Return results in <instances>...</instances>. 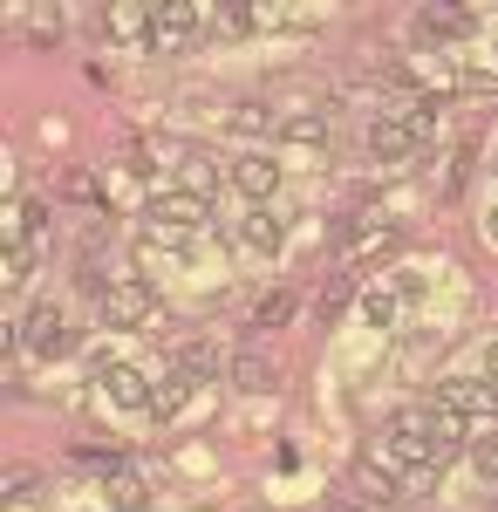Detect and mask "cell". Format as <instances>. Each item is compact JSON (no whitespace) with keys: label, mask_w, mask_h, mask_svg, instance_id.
I'll list each match as a JSON object with an SVG mask.
<instances>
[{"label":"cell","mask_w":498,"mask_h":512,"mask_svg":"<svg viewBox=\"0 0 498 512\" xmlns=\"http://www.w3.org/2000/svg\"><path fill=\"white\" fill-rule=\"evenodd\" d=\"M376 458H383V472L396 478V485H417V492L437 478V451H430V437L417 431V417H410V410L389 424V437H383V451H376Z\"/></svg>","instance_id":"6da1fadb"},{"label":"cell","mask_w":498,"mask_h":512,"mask_svg":"<svg viewBox=\"0 0 498 512\" xmlns=\"http://www.w3.org/2000/svg\"><path fill=\"white\" fill-rule=\"evenodd\" d=\"M144 226L164 233V239H185V233L205 226V198L198 192H157L151 205H144Z\"/></svg>","instance_id":"7a4b0ae2"},{"label":"cell","mask_w":498,"mask_h":512,"mask_svg":"<svg viewBox=\"0 0 498 512\" xmlns=\"http://www.w3.org/2000/svg\"><path fill=\"white\" fill-rule=\"evenodd\" d=\"M103 321H116V328H144V321H157V294L144 287V280H116V287H103Z\"/></svg>","instance_id":"3957f363"},{"label":"cell","mask_w":498,"mask_h":512,"mask_svg":"<svg viewBox=\"0 0 498 512\" xmlns=\"http://www.w3.org/2000/svg\"><path fill=\"white\" fill-rule=\"evenodd\" d=\"M171 376H178V383H212V376H219V349H212V342H178V349H171Z\"/></svg>","instance_id":"277c9868"},{"label":"cell","mask_w":498,"mask_h":512,"mask_svg":"<svg viewBox=\"0 0 498 512\" xmlns=\"http://www.w3.org/2000/svg\"><path fill=\"white\" fill-rule=\"evenodd\" d=\"M103 396H110L116 410H144V403L157 410V390L137 376V369H123V362H116V369H103Z\"/></svg>","instance_id":"5b68a950"},{"label":"cell","mask_w":498,"mask_h":512,"mask_svg":"<svg viewBox=\"0 0 498 512\" xmlns=\"http://www.w3.org/2000/svg\"><path fill=\"white\" fill-rule=\"evenodd\" d=\"M273 185H280V164H273V158H239V164H232V192H239V198L260 205V198H273Z\"/></svg>","instance_id":"8992f818"},{"label":"cell","mask_w":498,"mask_h":512,"mask_svg":"<svg viewBox=\"0 0 498 512\" xmlns=\"http://www.w3.org/2000/svg\"><path fill=\"white\" fill-rule=\"evenodd\" d=\"M110 35L151 48V41H157V7H110Z\"/></svg>","instance_id":"52a82bcc"},{"label":"cell","mask_w":498,"mask_h":512,"mask_svg":"<svg viewBox=\"0 0 498 512\" xmlns=\"http://www.w3.org/2000/svg\"><path fill=\"white\" fill-rule=\"evenodd\" d=\"M355 492H362L369 506H389V499H396L403 485H396V478L383 472V458H362V465H355Z\"/></svg>","instance_id":"ba28073f"},{"label":"cell","mask_w":498,"mask_h":512,"mask_svg":"<svg viewBox=\"0 0 498 512\" xmlns=\"http://www.w3.org/2000/svg\"><path fill=\"white\" fill-rule=\"evenodd\" d=\"M212 185H219V164L205 158V151H178V192H212Z\"/></svg>","instance_id":"9c48e42d"},{"label":"cell","mask_w":498,"mask_h":512,"mask_svg":"<svg viewBox=\"0 0 498 512\" xmlns=\"http://www.w3.org/2000/svg\"><path fill=\"white\" fill-rule=\"evenodd\" d=\"M69 458H76V472H96V478H116V472H130L116 444H76Z\"/></svg>","instance_id":"30bf717a"},{"label":"cell","mask_w":498,"mask_h":512,"mask_svg":"<svg viewBox=\"0 0 498 512\" xmlns=\"http://www.w3.org/2000/svg\"><path fill=\"white\" fill-rule=\"evenodd\" d=\"M239 246H246V253H280V226H273L267 212H246V219H239Z\"/></svg>","instance_id":"8fae6325"},{"label":"cell","mask_w":498,"mask_h":512,"mask_svg":"<svg viewBox=\"0 0 498 512\" xmlns=\"http://www.w3.org/2000/svg\"><path fill=\"white\" fill-rule=\"evenodd\" d=\"M35 239H7V260H0V280H7V294H14V287H21V280H28V267H35Z\"/></svg>","instance_id":"7c38bea8"},{"label":"cell","mask_w":498,"mask_h":512,"mask_svg":"<svg viewBox=\"0 0 498 512\" xmlns=\"http://www.w3.org/2000/svg\"><path fill=\"white\" fill-rule=\"evenodd\" d=\"M232 383H239V390H267V383H273V362L260 349H246L239 362H232Z\"/></svg>","instance_id":"4fadbf2b"},{"label":"cell","mask_w":498,"mask_h":512,"mask_svg":"<svg viewBox=\"0 0 498 512\" xmlns=\"http://www.w3.org/2000/svg\"><path fill=\"white\" fill-rule=\"evenodd\" d=\"M369 151H376V158H403V151H417V137H410L403 123H376V137H369Z\"/></svg>","instance_id":"5bb4252c"},{"label":"cell","mask_w":498,"mask_h":512,"mask_svg":"<svg viewBox=\"0 0 498 512\" xmlns=\"http://www.w3.org/2000/svg\"><path fill=\"white\" fill-rule=\"evenodd\" d=\"M287 137L294 144H328V117L321 110H301V117H287Z\"/></svg>","instance_id":"9a60e30c"},{"label":"cell","mask_w":498,"mask_h":512,"mask_svg":"<svg viewBox=\"0 0 498 512\" xmlns=\"http://www.w3.org/2000/svg\"><path fill=\"white\" fill-rule=\"evenodd\" d=\"M157 35H198V7H157Z\"/></svg>","instance_id":"2e32d148"},{"label":"cell","mask_w":498,"mask_h":512,"mask_svg":"<svg viewBox=\"0 0 498 512\" xmlns=\"http://www.w3.org/2000/svg\"><path fill=\"white\" fill-rule=\"evenodd\" d=\"M403 130H410V137H417V144H430V137H437V110H430V103H417V110H403Z\"/></svg>","instance_id":"e0dca14e"},{"label":"cell","mask_w":498,"mask_h":512,"mask_svg":"<svg viewBox=\"0 0 498 512\" xmlns=\"http://www.w3.org/2000/svg\"><path fill=\"white\" fill-rule=\"evenodd\" d=\"M219 21H226V35H253V28H260L253 7H219Z\"/></svg>","instance_id":"ac0fdd59"},{"label":"cell","mask_w":498,"mask_h":512,"mask_svg":"<svg viewBox=\"0 0 498 512\" xmlns=\"http://www.w3.org/2000/svg\"><path fill=\"white\" fill-rule=\"evenodd\" d=\"M55 21H62V14H55V7H41L35 21H28V35H35V41H41V48H48V41L62 35V28H55Z\"/></svg>","instance_id":"d6986e66"},{"label":"cell","mask_w":498,"mask_h":512,"mask_svg":"<svg viewBox=\"0 0 498 512\" xmlns=\"http://www.w3.org/2000/svg\"><path fill=\"white\" fill-rule=\"evenodd\" d=\"M294 315V294H267V308H260V328H273V321Z\"/></svg>","instance_id":"ffe728a7"},{"label":"cell","mask_w":498,"mask_h":512,"mask_svg":"<svg viewBox=\"0 0 498 512\" xmlns=\"http://www.w3.org/2000/svg\"><path fill=\"white\" fill-rule=\"evenodd\" d=\"M471 458H478V472H485V478H498V444H478Z\"/></svg>","instance_id":"44dd1931"},{"label":"cell","mask_w":498,"mask_h":512,"mask_svg":"<svg viewBox=\"0 0 498 512\" xmlns=\"http://www.w3.org/2000/svg\"><path fill=\"white\" fill-rule=\"evenodd\" d=\"M492 376H498V342H492Z\"/></svg>","instance_id":"7402d4cb"},{"label":"cell","mask_w":498,"mask_h":512,"mask_svg":"<svg viewBox=\"0 0 498 512\" xmlns=\"http://www.w3.org/2000/svg\"><path fill=\"white\" fill-rule=\"evenodd\" d=\"M492 233H498V212H492Z\"/></svg>","instance_id":"603a6c76"},{"label":"cell","mask_w":498,"mask_h":512,"mask_svg":"<svg viewBox=\"0 0 498 512\" xmlns=\"http://www.w3.org/2000/svg\"><path fill=\"white\" fill-rule=\"evenodd\" d=\"M342 512H348V506H342Z\"/></svg>","instance_id":"cb8c5ba5"}]
</instances>
